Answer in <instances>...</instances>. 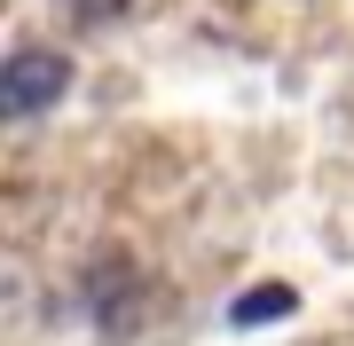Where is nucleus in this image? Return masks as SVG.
<instances>
[{"label":"nucleus","instance_id":"f257e3e1","mask_svg":"<svg viewBox=\"0 0 354 346\" xmlns=\"http://www.w3.org/2000/svg\"><path fill=\"white\" fill-rule=\"evenodd\" d=\"M64 87H71V64L55 48H16L0 64V118H32V110L64 103Z\"/></svg>","mask_w":354,"mask_h":346},{"label":"nucleus","instance_id":"f03ea898","mask_svg":"<svg viewBox=\"0 0 354 346\" xmlns=\"http://www.w3.org/2000/svg\"><path fill=\"white\" fill-rule=\"evenodd\" d=\"M276 315H299V291H291V283H252V291L228 307V323H236V331H252V323H276Z\"/></svg>","mask_w":354,"mask_h":346},{"label":"nucleus","instance_id":"7ed1b4c3","mask_svg":"<svg viewBox=\"0 0 354 346\" xmlns=\"http://www.w3.org/2000/svg\"><path fill=\"white\" fill-rule=\"evenodd\" d=\"M127 8H134V0H71V16H79V24H118Z\"/></svg>","mask_w":354,"mask_h":346}]
</instances>
